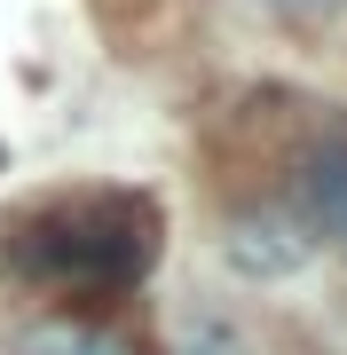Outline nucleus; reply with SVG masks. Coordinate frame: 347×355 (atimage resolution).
<instances>
[{
  "label": "nucleus",
  "mask_w": 347,
  "mask_h": 355,
  "mask_svg": "<svg viewBox=\"0 0 347 355\" xmlns=\"http://www.w3.org/2000/svg\"><path fill=\"white\" fill-rule=\"evenodd\" d=\"M174 355H253V340L213 308H190V316H174Z\"/></svg>",
  "instance_id": "nucleus-5"
},
{
  "label": "nucleus",
  "mask_w": 347,
  "mask_h": 355,
  "mask_svg": "<svg viewBox=\"0 0 347 355\" xmlns=\"http://www.w3.org/2000/svg\"><path fill=\"white\" fill-rule=\"evenodd\" d=\"M308 253H316V237H308V221H300L292 205H244V214L221 221V261H229L244 284L300 277Z\"/></svg>",
  "instance_id": "nucleus-2"
},
{
  "label": "nucleus",
  "mask_w": 347,
  "mask_h": 355,
  "mask_svg": "<svg viewBox=\"0 0 347 355\" xmlns=\"http://www.w3.org/2000/svg\"><path fill=\"white\" fill-rule=\"evenodd\" d=\"M16 261L48 284H79V292H118V284H142L158 261V205L150 198H127V190H103V198H79V205H55L48 221L24 229Z\"/></svg>",
  "instance_id": "nucleus-1"
},
{
  "label": "nucleus",
  "mask_w": 347,
  "mask_h": 355,
  "mask_svg": "<svg viewBox=\"0 0 347 355\" xmlns=\"http://www.w3.org/2000/svg\"><path fill=\"white\" fill-rule=\"evenodd\" d=\"M16 355H127V340H111V331H95V324L55 316V324H32L24 340H16Z\"/></svg>",
  "instance_id": "nucleus-4"
},
{
  "label": "nucleus",
  "mask_w": 347,
  "mask_h": 355,
  "mask_svg": "<svg viewBox=\"0 0 347 355\" xmlns=\"http://www.w3.org/2000/svg\"><path fill=\"white\" fill-rule=\"evenodd\" d=\"M300 221L308 237H332L347 253V135H323L300 150Z\"/></svg>",
  "instance_id": "nucleus-3"
},
{
  "label": "nucleus",
  "mask_w": 347,
  "mask_h": 355,
  "mask_svg": "<svg viewBox=\"0 0 347 355\" xmlns=\"http://www.w3.org/2000/svg\"><path fill=\"white\" fill-rule=\"evenodd\" d=\"M260 8H276V16H292V24H316V16H332L339 0H260Z\"/></svg>",
  "instance_id": "nucleus-6"
}]
</instances>
